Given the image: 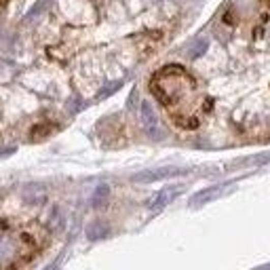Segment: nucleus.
Segmentation results:
<instances>
[{
    "label": "nucleus",
    "mask_w": 270,
    "mask_h": 270,
    "mask_svg": "<svg viewBox=\"0 0 270 270\" xmlns=\"http://www.w3.org/2000/svg\"><path fill=\"white\" fill-rule=\"evenodd\" d=\"M175 171H169V169H165V171H144V173H137L133 179L135 182H154V179H161V177H167V175H173Z\"/></svg>",
    "instance_id": "nucleus-6"
},
{
    "label": "nucleus",
    "mask_w": 270,
    "mask_h": 270,
    "mask_svg": "<svg viewBox=\"0 0 270 270\" xmlns=\"http://www.w3.org/2000/svg\"><path fill=\"white\" fill-rule=\"evenodd\" d=\"M5 3H7V0H0V7H3V5H5Z\"/></svg>",
    "instance_id": "nucleus-11"
},
{
    "label": "nucleus",
    "mask_w": 270,
    "mask_h": 270,
    "mask_svg": "<svg viewBox=\"0 0 270 270\" xmlns=\"http://www.w3.org/2000/svg\"><path fill=\"white\" fill-rule=\"evenodd\" d=\"M207 47H209V40L207 38H196V40H192L190 45L186 47V55L190 59H196V57H201V55L207 51Z\"/></svg>",
    "instance_id": "nucleus-5"
},
{
    "label": "nucleus",
    "mask_w": 270,
    "mask_h": 270,
    "mask_svg": "<svg viewBox=\"0 0 270 270\" xmlns=\"http://www.w3.org/2000/svg\"><path fill=\"white\" fill-rule=\"evenodd\" d=\"M42 241L36 228L13 222H0V268H15L27 262L40 249Z\"/></svg>",
    "instance_id": "nucleus-2"
},
{
    "label": "nucleus",
    "mask_w": 270,
    "mask_h": 270,
    "mask_svg": "<svg viewBox=\"0 0 270 270\" xmlns=\"http://www.w3.org/2000/svg\"><path fill=\"white\" fill-rule=\"evenodd\" d=\"M106 196H108V186H99L95 196H93V205H104Z\"/></svg>",
    "instance_id": "nucleus-9"
},
{
    "label": "nucleus",
    "mask_w": 270,
    "mask_h": 270,
    "mask_svg": "<svg viewBox=\"0 0 270 270\" xmlns=\"http://www.w3.org/2000/svg\"><path fill=\"white\" fill-rule=\"evenodd\" d=\"M177 192L179 190H163V192H159V194H156V198H154V205L152 207H165L167 203H171L173 198L177 196Z\"/></svg>",
    "instance_id": "nucleus-7"
},
{
    "label": "nucleus",
    "mask_w": 270,
    "mask_h": 270,
    "mask_svg": "<svg viewBox=\"0 0 270 270\" xmlns=\"http://www.w3.org/2000/svg\"><path fill=\"white\" fill-rule=\"evenodd\" d=\"M49 3H51V0H38V3L30 9V11H27V15H25V21H32V19H36L38 15H40V13L42 11H45L47 7H49Z\"/></svg>",
    "instance_id": "nucleus-8"
},
{
    "label": "nucleus",
    "mask_w": 270,
    "mask_h": 270,
    "mask_svg": "<svg viewBox=\"0 0 270 270\" xmlns=\"http://www.w3.org/2000/svg\"><path fill=\"white\" fill-rule=\"evenodd\" d=\"M118 87H121V82H112V84H110V87H106V89H104L102 93H99L97 97H106V95H110V93H114V91H116Z\"/></svg>",
    "instance_id": "nucleus-10"
},
{
    "label": "nucleus",
    "mask_w": 270,
    "mask_h": 270,
    "mask_svg": "<svg viewBox=\"0 0 270 270\" xmlns=\"http://www.w3.org/2000/svg\"><path fill=\"white\" fill-rule=\"evenodd\" d=\"M270 11V0H232L222 13V21L228 27H238L262 21Z\"/></svg>",
    "instance_id": "nucleus-3"
},
{
    "label": "nucleus",
    "mask_w": 270,
    "mask_h": 270,
    "mask_svg": "<svg viewBox=\"0 0 270 270\" xmlns=\"http://www.w3.org/2000/svg\"><path fill=\"white\" fill-rule=\"evenodd\" d=\"M141 121H144V127L146 131L150 133V137H161V131H159V118H156L154 110L148 102L141 104Z\"/></svg>",
    "instance_id": "nucleus-4"
},
{
    "label": "nucleus",
    "mask_w": 270,
    "mask_h": 270,
    "mask_svg": "<svg viewBox=\"0 0 270 270\" xmlns=\"http://www.w3.org/2000/svg\"><path fill=\"white\" fill-rule=\"evenodd\" d=\"M150 89L161 99L167 114L173 118L175 125L184 129H194L201 125L209 104L196 80L186 70H182L179 66H167L159 70L150 80Z\"/></svg>",
    "instance_id": "nucleus-1"
}]
</instances>
